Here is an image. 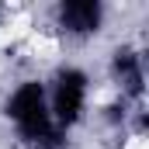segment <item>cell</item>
<instances>
[{"label": "cell", "instance_id": "6da1fadb", "mask_svg": "<svg viewBox=\"0 0 149 149\" xmlns=\"http://www.w3.org/2000/svg\"><path fill=\"white\" fill-rule=\"evenodd\" d=\"M3 114L14 121L21 142L28 149H63L66 146V132H59L52 114H49L45 80H21L10 90V97L3 101Z\"/></svg>", "mask_w": 149, "mask_h": 149}, {"label": "cell", "instance_id": "7a4b0ae2", "mask_svg": "<svg viewBox=\"0 0 149 149\" xmlns=\"http://www.w3.org/2000/svg\"><path fill=\"white\" fill-rule=\"evenodd\" d=\"M45 90H49V114H52L59 132H70L73 125L83 121L87 101H90V76L80 66L56 70L52 83H45Z\"/></svg>", "mask_w": 149, "mask_h": 149}, {"label": "cell", "instance_id": "3957f363", "mask_svg": "<svg viewBox=\"0 0 149 149\" xmlns=\"http://www.w3.org/2000/svg\"><path fill=\"white\" fill-rule=\"evenodd\" d=\"M104 3L101 0H59L56 3V28L70 38H90L104 28Z\"/></svg>", "mask_w": 149, "mask_h": 149}, {"label": "cell", "instance_id": "277c9868", "mask_svg": "<svg viewBox=\"0 0 149 149\" xmlns=\"http://www.w3.org/2000/svg\"><path fill=\"white\" fill-rule=\"evenodd\" d=\"M111 80L118 83L121 97H128V101H142V94H146V66H142L139 49H132V45H118V49L111 52Z\"/></svg>", "mask_w": 149, "mask_h": 149}]
</instances>
